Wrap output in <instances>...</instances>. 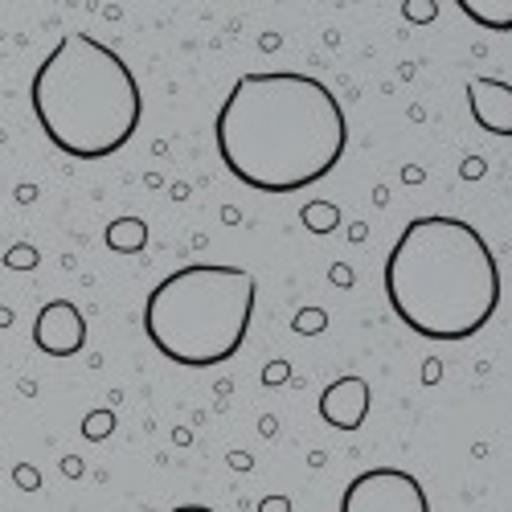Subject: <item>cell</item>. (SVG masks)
<instances>
[{
  "label": "cell",
  "instance_id": "cell-18",
  "mask_svg": "<svg viewBox=\"0 0 512 512\" xmlns=\"http://www.w3.org/2000/svg\"><path fill=\"white\" fill-rule=\"evenodd\" d=\"M283 373H287V365H271V369H267V381H271V386H279Z\"/></svg>",
  "mask_w": 512,
  "mask_h": 512
},
{
  "label": "cell",
  "instance_id": "cell-16",
  "mask_svg": "<svg viewBox=\"0 0 512 512\" xmlns=\"http://www.w3.org/2000/svg\"><path fill=\"white\" fill-rule=\"evenodd\" d=\"M439 373H443V369H439V361H426V365H422V381H426V386H435Z\"/></svg>",
  "mask_w": 512,
  "mask_h": 512
},
{
  "label": "cell",
  "instance_id": "cell-15",
  "mask_svg": "<svg viewBox=\"0 0 512 512\" xmlns=\"http://www.w3.org/2000/svg\"><path fill=\"white\" fill-rule=\"evenodd\" d=\"M259 512H291V500L287 496H267Z\"/></svg>",
  "mask_w": 512,
  "mask_h": 512
},
{
  "label": "cell",
  "instance_id": "cell-14",
  "mask_svg": "<svg viewBox=\"0 0 512 512\" xmlns=\"http://www.w3.org/2000/svg\"><path fill=\"white\" fill-rule=\"evenodd\" d=\"M111 431H115V414L111 410H95V414H87V422H82V435L87 439H103Z\"/></svg>",
  "mask_w": 512,
  "mask_h": 512
},
{
  "label": "cell",
  "instance_id": "cell-19",
  "mask_svg": "<svg viewBox=\"0 0 512 512\" xmlns=\"http://www.w3.org/2000/svg\"><path fill=\"white\" fill-rule=\"evenodd\" d=\"M173 512H213V508H205V504H181V508H173Z\"/></svg>",
  "mask_w": 512,
  "mask_h": 512
},
{
  "label": "cell",
  "instance_id": "cell-5",
  "mask_svg": "<svg viewBox=\"0 0 512 512\" xmlns=\"http://www.w3.org/2000/svg\"><path fill=\"white\" fill-rule=\"evenodd\" d=\"M340 512H431V500L402 467H369L345 488Z\"/></svg>",
  "mask_w": 512,
  "mask_h": 512
},
{
  "label": "cell",
  "instance_id": "cell-12",
  "mask_svg": "<svg viewBox=\"0 0 512 512\" xmlns=\"http://www.w3.org/2000/svg\"><path fill=\"white\" fill-rule=\"evenodd\" d=\"M291 328H295V332H304V336H316V332L328 328V312H324V308H304L300 316L291 320Z\"/></svg>",
  "mask_w": 512,
  "mask_h": 512
},
{
  "label": "cell",
  "instance_id": "cell-8",
  "mask_svg": "<svg viewBox=\"0 0 512 512\" xmlns=\"http://www.w3.org/2000/svg\"><path fill=\"white\" fill-rule=\"evenodd\" d=\"M467 107L484 132L512 140V82L500 78H472L467 82Z\"/></svg>",
  "mask_w": 512,
  "mask_h": 512
},
{
  "label": "cell",
  "instance_id": "cell-1",
  "mask_svg": "<svg viewBox=\"0 0 512 512\" xmlns=\"http://www.w3.org/2000/svg\"><path fill=\"white\" fill-rule=\"evenodd\" d=\"M230 177L254 193H300L324 181L349 148L336 95L300 70L242 74L213 123Z\"/></svg>",
  "mask_w": 512,
  "mask_h": 512
},
{
  "label": "cell",
  "instance_id": "cell-4",
  "mask_svg": "<svg viewBox=\"0 0 512 512\" xmlns=\"http://www.w3.org/2000/svg\"><path fill=\"white\" fill-rule=\"evenodd\" d=\"M254 283L250 271L226 263H193L160 279L144 304V332L160 357L209 369L230 361L254 316Z\"/></svg>",
  "mask_w": 512,
  "mask_h": 512
},
{
  "label": "cell",
  "instance_id": "cell-7",
  "mask_svg": "<svg viewBox=\"0 0 512 512\" xmlns=\"http://www.w3.org/2000/svg\"><path fill=\"white\" fill-rule=\"evenodd\" d=\"M369 381L365 377H336L332 386L320 394V418L336 431H361L369 418Z\"/></svg>",
  "mask_w": 512,
  "mask_h": 512
},
{
  "label": "cell",
  "instance_id": "cell-10",
  "mask_svg": "<svg viewBox=\"0 0 512 512\" xmlns=\"http://www.w3.org/2000/svg\"><path fill=\"white\" fill-rule=\"evenodd\" d=\"M144 242H148V226L140 218H115L107 226V246L119 254H136V250H144Z\"/></svg>",
  "mask_w": 512,
  "mask_h": 512
},
{
  "label": "cell",
  "instance_id": "cell-17",
  "mask_svg": "<svg viewBox=\"0 0 512 512\" xmlns=\"http://www.w3.org/2000/svg\"><path fill=\"white\" fill-rule=\"evenodd\" d=\"M484 173V160H467L463 164V177H480Z\"/></svg>",
  "mask_w": 512,
  "mask_h": 512
},
{
  "label": "cell",
  "instance_id": "cell-6",
  "mask_svg": "<svg viewBox=\"0 0 512 512\" xmlns=\"http://www.w3.org/2000/svg\"><path fill=\"white\" fill-rule=\"evenodd\" d=\"M33 345L50 357H74L87 345V316L70 300H50L33 320Z\"/></svg>",
  "mask_w": 512,
  "mask_h": 512
},
{
  "label": "cell",
  "instance_id": "cell-9",
  "mask_svg": "<svg viewBox=\"0 0 512 512\" xmlns=\"http://www.w3.org/2000/svg\"><path fill=\"white\" fill-rule=\"evenodd\" d=\"M459 13L480 29H512V0H459Z\"/></svg>",
  "mask_w": 512,
  "mask_h": 512
},
{
  "label": "cell",
  "instance_id": "cell-3",
  "mask_svg": "<svg viewBox=\"0 0 512 512\" xmlns=\"http://www.w3.org/2000/svg\"><path fill=\"white\" fill-rule=\"evenodd\" d=\"M29 103L46 140L74 160H103L136 136L144 95L111 46L66 33L29 82Z\"/></svg>",
  "mask_w": 512,
  "mask_h": 512
},
{
  "label": "cell",
  "instance_id": "cell-13",
  "mask_svg": "<svg viewBox=\"0 0 512 512\" xmlns=\"http://www.w3.org/2000/svg\"><path fill=\"white\" fill-rule=\"evenodd\" d=\"M402 17L414 21V25L435 21V17H439V0H406V5H402Z\"/></svg>",
  "mask_w": 512,
  "mask_h": 512
},
{
  "label": "cell",
  "instance_id": "cell-11",
  "mask_svg": "<svg viewBox=\"0 0 512 512\" xmlns=\"http://www.w3.org/2000/svg\"><path fill=\"white\" fill-rule=\"evenodd\" d=\"M304 226L312 234H332L340 226V209L328 201H312V205H304Z\"/></svg>",
  "mask_w": 512,
  "mask_h": 512
},
{
  "label": "cell",
  "instance_id": "cell-2",
  "mask_svg": "<svg viewBox=\"0 0 512 512\" xmlns=\"http://www.w3.org/2000/svg\"><path fill=\"white\" fill-rule=\"evenodd\" d=\"M386 300L426 340L476 336L500 304V267L476 226L459 218H414L386 259Z\"/></svg>",
  "mask_w": 512,
  "mask_h": 512
}]
</instances>
